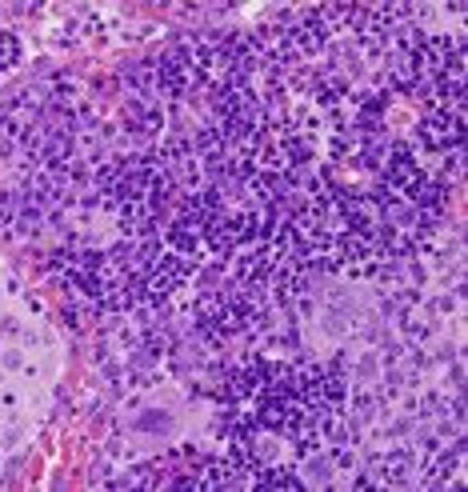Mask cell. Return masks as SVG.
Here are the masks:
<instances>
[{
  "instance_id": "cell-2",
  "label": "cell",
  "mask_w": 468,
  "mask_h": 492,
  "mask_svg": "<svg viewBox=\"0 0 468 492\" xmlns=\"http://www.w3.org/2000/svg\"><path fill=\"white\" fill-rule=\"evenodd\" d=\"M16 52H21V48H16V40H12L8 32H0V69H8V65L16 60Z\"/></svg>"
},
{
  "instance_id": "cell-1",
  "label": "cell",
  "mask_w": 468,
  "mask_h": 492,
  "mask_svg": "<svg viewBox=\"0 0 468 492\" xmlns=\"http://www.w3.org/2000/svg\"><path fill=\"white\" fill-rule=\"evenodd\" d=\"M384 469H388V476H384V480H408L412 460H408L404 452H397V456H388V465H384Z\"/></svg>"
}]
</instances>
